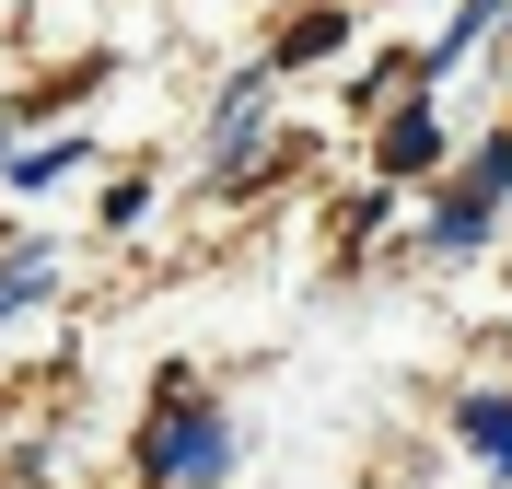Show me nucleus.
<instances>
[{
  "label": "nucleus",
  "mask_w": 512,
  "mask_h": 489,
  "mask_svg": "<svg viewBox=\"0 0 512 489\" xmlns=\"http://www.w3.org/2000/svg\"><path fill=\"white\" fill-rule=\"evenodd\" d=\"M222 455H233V431L210 420V408H175V420L152 431L140 478H152V489H210V478H222Z\"/></svg>",
  "instance_id": "obj_1"
},
{
  "label": "nucleus",
  "mask_w": 512,
  "mask_h": 489,
  "mask_svg": "<svg viewBox=\"0 0 512 489\" xmlns=\"http://www.w3.org/2000/svg\"><path fill=\"white\" fill-rule=\"evenodd\" d=\"M466 443H478L489 466H512V408H501V396H478V408H466Z\"/></svg>",
  "instance_id": "obj_2"
},
{
  "label": "nucleus",
  "mask_w": 512,
  "mask_h": 489,
  "mask_svg": "<svg viewBox=\"0 0 512 489\" xmlns=\"http://www.w3.org/2000/svg\"><path fill=\"white\" fill-rule=\"evenodd\" d=\"M431 152H443V129H431V117H396V140H384V163H396V175H419Z\"/></svg>",
  "instance_id": "obj_3"
},
{
  "label": "nucleus",
  "mask_w": 512,
  "mask_h": 489,
  "mask_svg": "<svg viewBox=\"0 0 512 489\" xmlns=\"http://www.w3.org/2000/svg\"><path fill=\"white\" fill-rule=\"evenodd\" d=\"M326 47H338V12H303V24L280 35V59H326Z\"/></svg>",
  "instance_id": "obj_4"
}]
</instances>
